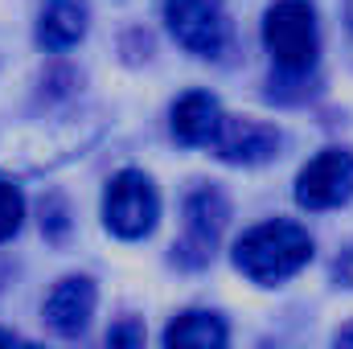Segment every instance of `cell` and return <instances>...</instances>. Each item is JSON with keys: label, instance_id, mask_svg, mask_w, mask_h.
<instances>
[{"label": "cell", "instance_id": "6da1fadb", "mask_svg": "<svg viewBox=\"0 0 353 349\" xmlns=\"http://www.w3.org/2000/svg\"><path fill=\"white\" fill-rule=\"evenodd\" d=\"M308 259H312V235L288 218L259 222L234 243V267L259 288L292 279L300 267H308Z\"/></svg>", "mask_w": 353, "mask_h": 349}, {"label": "cell", "instance_id": "7a4b0ae2", "mask_svg": "<svg viewBox=\"0 0 353 349\" xmlns=\"http://www.w3.org/2000/svg\"><path fill=\"white\" fill-rule=\"evenodd\" d=\"M103 132V119L99 115H74V111H58V115H50V119H37L29 132H8L12 140L8 144H0V169H8V173H41V169H50V161H46V144L62 157V161H70L74 152H83L90 140Z\"/></svg>", "mask_w": 353, "mask_h": 349}, {"label": "cell", "instance_id": "3957f363", "mask_svg": "<svg viewBox=\"0 0 353 349\" xmlns=\"http://www.w3.org/2000/svg\"><path fill=\"white\" fill-rule=\"evenodd\" d=\"M263 46L283 74H308L321 50L316 8L308 0H275L263 12Z\"/></svg>", "mask_w": 353, "mask_h": 349}, {"label": "cell", "instance_id": "277c9868", "mask_svg": "<svg viewBox=\"0 0 353 349\" xmlns=\"http://www.w3.org/2000/svg\"><path fill=\"white\" fill-rule=\"evenodd\" d=\"M161 218V193L140 169H119L103 193V226L115 239H144Z\"/></svg>", "mask_w": 353, "mask_h": 349}, {"label": "cell", "instance_id": "5b68a950", "mask_svg": "<svg viewBox=\"0 0 353 349\" xmlns=\"http://www.w3.org/2000/svg\"><path fill=\"white\" fill-rule=\"evenodd\" d=\"M226 222H230V201L218 185H197L189 197H185V230L173 247V259L189 271L205 267L214 259L222 235H226Z\"/></svg>", "mask_w": 353, "mask_h": 349}, {"label": "cell", "instance_id": "8992f818", "mask_svg": "<svg viewBox=\"0 0 353 349\" xmlns=\"http://www.w3.org/2000/svg\"><path fill=\"white\" fill-rule=\"evenodd\" d=\"M165 25L176 46L193 58H218L230 37V17L222 0H165Z\"/></svg>", "mask_w": 353, "mask_h": 349}, {"label": "cell", "instance_id": "52a82bcc", "mask_svg": "<svg viewBox=\"0 0 353 349\" xmlns=\"http://www.w3.org/2000/svg\"><path fill=\"white\" fill-rule=\"evenodd\" d=\"M353 197V152L325 148L296 177V201L304 210H333Z\"/></svg>", "mask_w": 353, "mask_h": 349}, {"label": "cell", "instance_id": "ba28073f", "mask_svg": "<svg viewBox=\"0 0 353 349\" xmlns=\"http://www.w3.org/2000/svg\"><path fill=\"white\" fill-rule=\"evenodd\" d=\"M214 157L226 165H263L279 152V132L263 119L247 115H222V128L214 136Z\"/></svg>", "mask_w": 353, "mask_h": 349}, {"label": "cell", "instance_id": "9c48e42d", "mask_svg": "<svg viewBox=\"0 0 353 349\" xmlns=\"http://www.w3.org/2000/svg\"><path fill=\"white\" fill-rule=\"evenodd\" d=\"M94 300H99L94 279H87V275H66L46 296L41 317H46V325L58 337H79V333H87L90 317H94Z\"/></svg>", "mask_w": 353, "mask_h": 349}, {"label": "cell", "instance_id": "30bf717a", "mask_svg": "<svg viewBox=\"0 0 353 349\" xmlns=\"http://www.w3.org/2000/svg\"><path fill=\"white\" fill-rule=\"evenodd\" d=\"M222 115H226V111H222V103H218L214 94L189 90V94H181L173 103L169 128H173V136L185 148H210L214 136H218V128H222Z\"/></svg>", "mask_w": 353, "mask_h": 349}, {"label": "cell", "instance_id": "8fae6325", "mask_svg": "<svg viewBox=\"0 0 353 349\" xmlns=\"http://www.w3.org/2000/svg\"><path fill=\"white\" fill-rule=\"evenodd\" d=\"M90 8L87 0H46L37 17V46L50 54H62L87 37Z\"/></svg>", "mask_w": 353, "mask_h": 349}, {"label": "cell", "instance_id": "7c38bea8", "mask_svg": "<svg viewBox=\"0 0 353 349\" xmlns=\"http://www.w3.org/2000/svg\"><path fill=\"white\" fill-rule=\"evenodd\" d=\"M230 341V329L218 312L210 308H185L181 317L169 321L165 329V346L176 349V346H193V349H222Z\"/></svg>", "mask_w": 353, "mask_h": 349}, {"label": "cell", "instance_id": "4fadbf2b", "mask_svg": "<svg viewBox=\"0 0 353 349\" xmlns=\"http://www.w3.org/2000/svg\"><path fill=\"white\" fill-rule=\"evenodd\" d=\"M41 235L50 243H66V235H70V206H66L62 193H46L41 197Z\"/></svg>", "mask_w": 353, "mask_h": 349}, {"label": "cell", "instance_id": "5bb4252c", "mask_svg": "<svg viewBox=\"0 0 353 349\" xmlns=\"http://www.w3.org/2000/svg\"><path fill=\"white\" fill-rule=\"evenodd\" d=\"M21 222H25V197L12 181L0 177V243H8L21 230Z\"/></svg>", "mask_w": 353, "mask_h": 349}, {"label": "cell", "instance_id": "9a60e30c", "mask_svg": "<svg viewBox=\"0 0 353 349\" xmlns=\"http://www.w3.org/2000/svg\"><path fill=\"white\" fill-rule=\"evenodd\" d=\"M107 346H144V325L140 321H119V325H111L107 329Z\"/></svg>", "mask_w": 353, "mask_h": 349}, {"label": "cell", "instance_id": "2e32d148", "mask_svg": "<svg viewBox=\"0 0 353 349\" xmlns=\"http://www.w3.org/2000/svg\"><path fill=\"white\" fill-rule=\"evenodd\" d=\"M337 279H341L345 288H353V247L341 255V259H337Z\"/></svg>", "mask_w": 353, "mask_h": 349}, {"label": "cell", "instance_id": "e0dca14e", "mask_svg": "<svg viewBox=\"0 0 353 349\" xmlns=\"http://www.w3.org/2000/svg\"><path fill=\"white\" fill-rule=\"evenodd\" d=\"M333 341H337V346H353V325H341V329H337V337H333Z\"/></svg>", "mask_w": 353, "mask_h": 349}, {"label": "cell", "instance_id": "ac0fdd59", "mask_svg": "<svg viewBox=\"0 0 353 349\" xmlns=\"http://www.w3.org/2000/svg\"><path fill=\"white\" fill-rule=\"evenodd\" d=\"M12 341H21V337H17L12 329H0V346H12Z\"/></svg>", "mask_w": 353, "mask_h": 349}, {"label": "cell", "instance_id": "d6986e66", "mask_svg": "<svg viewBox=\"0 0 353 349\" xmlns=\"http://www.w3.org/2000/svg\"><path fill=\"white\" fill-rule=\"evenodd\" d=\"M345 21H350V29H353V0H345Z\"/></svg>", "mask_w": 353, "mask_h": 349}]
</instances>
